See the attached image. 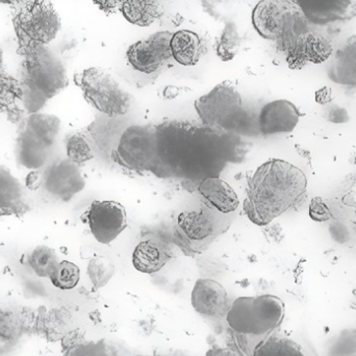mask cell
Listing matches in <instances>:
<instances>
[{
	"instance_id": "obj_22",
	"label": "cell",
	"mask_w": 356,
	"mask_h": 356,
	"mask_svg": "<svg viewBox=\"0 0 356 356\" xmlns=\"http://www.w3.org/2000/svg\"><path fill=\"white\" fill-rule=\"evenodd\" d=\"M288 62L290 67L298 65L303 60H312L313 63H321L330 58V45L325 39L301 35L298 39L293 40L288 43Z\"/></svg>"
},
{
	"instance_id": "obj_14",
	"label": "cell",
	"mask_w": 356,
	"mask_h": 356,
	"mask_svg": "<svg viewBox=\"0 0 356 356\" xmlns=\"http://www.w3.org/2000/svg\"><path fill=\"white\" fill-rule=\"evenodd\" d=\"M191 305L199 315L207 319H226L230 303L227 291L211 278H200L191 293Z\"/></svg>"
},
{
	"instance_id": "obj_3",
	"label": "cell",
	"mask_w": 356,
	"mask_h": 356,
	"mask_svg": "<svg viewBox=\"0 0 356 356\" xmlns=\"http://www.w3.org/2000/svg\"><path fill=\"white\" fill-rule=\"evenodd\" d=\"M286 305L280 297L257 295L234 299L226 321L234 334L261 342L282 325Z\"/></svg>"
},
{
	"instance_id": "obj_6",
	"label": "cell",
	"mask_w": 356,
	"mask_h": 356,
	"mask_svg": "<svg viewBox=\"0 0 356 356\" xmlns=\"http://www.w3.org/2000/svg\"><path fill=\"white\" fill-rule=\"evenodd\" d=\"M14 26L20 44L47 45L62 27L60 15L50 1L21 2L14 16Z\"/></svg>"
},
{
	"instance_id": "obj_10",
	"label": "cell",
	"mask_w": 356,
	"mask_h": 356,
	"mask_svg": "<svg viewBox=\"0 0 356 356\" xmlns=\"http://www.w3.org/2000/svg\"><path fill=\"white\" fill-rule=\"evenodd\" d=\"M201 122L207 127H228L242 111V97L232 81H224L194 104Z\"/></svg>"
},
{
	"instance_id": "obj_1",
	"label": "cell",
	"mask_w": 356,
	"mask_h": 356,
	"mask_svg": "<svg viewBox=\"0 0 356 356\" xmlns=\"http://www.w3.org/2000/svg\"><path fill=\"white\" fill-rule=\"evenodd\" d=\"M307 178L298 167L271 159L249 179L244 211L255 225L266 226L296 207L307 194Z\"/></svg>"
},
{
	"instance_id": "obj_29",
	"label": "cell",
	"mask_w": 356,
	"mask_h": 356,
	"mask_svg": "<svg viewBox=\"0 0 356 356\" xmlns=\"http://www.w3.org/2000/svg\"><path fill=\"white\" fill-rule=\"evenodd\" d=\"M66 154L73 164L83 165L94 159L93 139L83 131H73L67 136Z\"/></svg>"
},
{
	"instance_id": "obj_11",
	"label": "cell",
	"mask_w": 356,
	"mask_h": 356,
	"mask_svg": "<svg viewBox=\"0 0 356 356\" xmlns=\"http://www.w3.org/2000/svg\"><path fill=\"white\" fill-rule=\"evenodd\" d=\"M194 125L169 121L156 125V161L152 172L161 177H177L180 156Z\"/></svg>"
},
{
	"instance_id": "obj_21",
	"label": "cell",
	"mask_w": 356,
	"mask_h": 356,
	"mask_svg": "<svg viewBox=\"0 0 356 356\" xmlns=\"http://www.w3.org/2000/svg\"><path fill=\"white\" fill-rule=\"evenodd\" d=\"M170 259V249L164 243L154 240L143 241L136 246L133 252L134 267L141 273H156Z\"/></svg>"
},
{
	"instance_id": "obj_16",
	"label": "cell",
	"mask_w": 356,
	"mask_h": 356,
	"mask_svg": "<svg viewBox=\"0 0 356 356\" xmlns=\"http://www.w3.org/2000/svg\"><path fill=\"white\" fill-rule=\"evenodd\" d=\"M300 112L293 102L274 100L266 104L259 113V131L266 136L292 133L298 124Z\"/></svg>"
},
{
	"instance_id": "obj_25",
	"label": "cell",
	"mask_w": 356,
	"mask_h": 356,
	"mask_svg": "<svg viewBox=\"0 0 356 356\" xmlns=\"http://www.w3.org/2000/svg\"><path fill=\"white\" fill-rule=\"evenodd\" d=\"M120 10L129 23L146 27L162 16L164 6L160 1L154 0H127L121 2Z\"/></svg>"
},
{
	"instance_id": "obj_39",
	"label": "cell",
	"mask_w": 356,
	"mask_h": 356,
	"mask_svg": "<svg viewBox=\"0 0 356 356\" xmlns=\"http://www.w3.org/2000/svg\"><path fill=\"white\" fill-rule=\"evenodd\" d=\"M205 356H240L236 351L232 350V349L228 348H219V347H216V348L209 349L207 351V355Z\"/></svg>"
},
{
	"instance_id": "obj_5",
	"label": "cell",
	"mask_w": 356,
	"mask_h": 356,
	"mask_svg": "<svg viewBox=\"0 0 356 356\" xmlns=\"http://www.w3.org/2000/svg\"><path fill=\"white\" fill-rule=\"evenodd\" d=\"M76 83L85 99L102 114L122 116L131 108V95L106 69L100 67L86 69L77 75Z\"/></svg>"
},
{
	"instance_id": "obj_4",
	"label": "cell",
	"mask_w": 356,
	"mask_h": 356,
	"mask_svg": "<svg viewBox=\"0 0 356 356\" xmlns=\"http://www.w3.org/2000/svg\"><path fill=\"white\" fill-rule=\"evenodd\" d=\"M225 139L216 131L193 127L184 144L177 177L200 180L218 177L229 160Z\"/></svg>"
},
{
	"instance_id": "obj_23",
	"label": "cell",
	"mask_w": 356,
	"mask_h": 356,
	"mask_svg": "<svg viewBox=\"0 0 356 356\" xmlns=\"http://www.w3.org/2000/svg\"><path fill=\"white\" fill-rule=\"evenodd\" d=\"M22 184L6 167L0 165V217L25 213Z\"/></svg>"
},
{
	"instance_id": "obj_8",
	"label": "cell",
	"mask_w": 356,
	"mask_h": 356,
	"mask_svg": "<svg viewBox=\"0 0 356 356\" xmlns=\"http://www.w3.org/2000/svg\"><path fill=\"white\" fill-rule=\"evenodd\" d=\"M301 13L294 1L263 0L253 8V27L264 39L282 41L294 33Z\"/></svg>"
},
{
	"instance_id": "obj_35",
	"label": "cell",
	"mask_w": 356,
	"mask_h": 356,
	"mask_svg": "<svg viewBox=\"0 0 356 356\" xmlns=\"http://www.w3.org/2000/svg\"><path fill=\"white\" fill-rule=\"evenodd\" d=\"M21 87L18 79L0 70V112L14 110L17 102H21Z\"/></svg>"
},
{
	"instance_id": "obj_37",
	"label": "cell",
	"mask_w": 356,
	"mask_h": 356,
	"mask_svg": "<svg viewBox=\"0 0 356 356\" xmlns=\"http://www.w3.org/2000/svg\"><path fill=\"white\" fill-rule=\"evenodd\" d=\"M309 216L318 222L327 221L332 217L330 209L321 198H315L309 207Z\"/></svg>"
},
{
	"instance_id": "obj_19",
	"label": "cell",
	"mask_w": 356,
	"mask_h": 356,
	"mask_svg": "<svg viewBox=\"0 0 356 356\" xmlns=\"http://www.w3.org/2000/svg\"><path fill=\"white\" fill-rule=\"evenodd\" d=\"M198 191L207 204L219 213H232L240 205L236 191L219 177L203 179L199 184Z\"/></svg>"
},
{
	"instance_id": "obj_40",
	"label": "cell",
	"mask_w": 356,
	"mask_h": 356,
	"mask_svg": "<svg viewBox=\"0 0 356 356\" xmlns=\"http://www.w3.org/2000/svg\"><path fill=\"white\" fill-rule=\"evenodd\" d=\"M2 65H3V52H2L1 46H0V70H2Z\"/></svg>"
},
{
	"instance_id": "obj_32",
	"label": "cell",
	"mask_w": 356,
	"mask_h": 356,
	"mask_svg": "<svg viewBox=\"0 0 356 356\" xmlns=\"http://www.w3.org/2000/svg\"><path fill=\"white\" fill-rule=\"evenodd\" d=\"M242 44V39L238 35V27L234 23H226L219 40H218L217 56L221 58L223 62L232 60L236 58L238 54V50Z\"/></svg>"
},
{
	"instance_id": "obj_7",
	"label": "cell",
	"mask_w": 356,
	"mask_h": 356,
	"mask_svg": "<svg viewBox=\"0 0 356 356\" xmlns=\"http://www.w3.org/2000/svg\"><path fill=\"white\" fill-rule=\"evenodd\" d=\"M221 229L220 218L209 209L184 211L177 218L175 243L184 254H199L219 236Z\"/></svg>"
},
{
	"instance_id": "obj_33",
	"label": "cell",
	"mask_w": 356,
	"mask_h": 356,
	"mask_svg": "<svg viewBox=\"0 0 356 356\" xmlns=\"http://www.w3.org/2000/svg\"><path fill=\"white\" fill-rule=\"evenodd\" d=\"M54 288L62 291L76 288L81 280V269L69 261H62L56 266L49 277Z\"/></svg>"
},
{
	"instance_id": "obj_18",
	"label": "cell",
	"mask_w": 356,
	"mask_h": 356,
	"mask_svg": "<svg viewBox=\"0 0 356 356\" xmlns=\"http://www.w3.org/2000/svg\"><path fill=\"white\" fill-rule=\"evenodd\" d=\"M328 77L337 85L356 89V35L336 52L327 67Z\"/></svg>"
},
{
	"instance_id": "obj_34",
	"label": "cell",
	"mask_w": 356,
	"mask_h": 356,
	"mask_svg": "<svg viewBox=\"0 0 356 356\" xmlns=\"http://www.w3.org/2000/svg\"><path fill=\"white\" fill-rule=\"evenodd\" d=\"M25 330L24 314L12 309H0V339L12 341L19 338Z\"/></svg>"
},
{
	"instance_id": "obj_24",
	"label": "cell",
	"mask_w": 356,
	"mask_h": 356,
	"mask_svg": "<svg viewBox=\"0 0 356 356\" xmlns=\"http://www.w3.org/2000/svg\"><path fill=\"white\" fill-rule=\"evenodd\" d=\"M170 48L173 60L182 66H195L202 54L200 37L188 29H181L173 33Z\"/></svg>"
},
{
	"instance_id": "obj_17",
	"label": "cell",
	"mask_w": 356,
	"mask_h": 356,
	"mask_svg": "<svg viewBox=\"0 0 356 356\" xmlns=\"http://www.w3.org/2000/svg\"><path fill=\"white\" fill-rule=\"evenodd\" d=\"M296 3L305 18L314 24L350 20L356 16V0H307Z\"/></svg>"
},
{
	"instance_id": "obj_36",
	"label": "cell",
	"mask_w": 356,
	"mask_h": 356,
	"mask_svg": "<svg viewBox=\"0 0 356 356\" xmlns=\"http://www.w3.org/2000/svg\"><path fill=\"white\" fill-rule=\"evenodd\" d=\"M65 356H111L104 341L83 342L79 346L66 351Z\"/></svg>"
},
{
	"instance_id": "obj_38",
	"label": "cell",
	"mask_w": 356,
	"mask_h": 356,
	"mask_svg": "<svg viewBox=\"0 0 356 356\" xmlns=\"http://www.w3.org/2000/svg\"><path fill=\"white\" fill-rule=\"evenodd\" d=\"M42 178L40 177L39 172L37 171H33V172L29 173L26 177V184L27 188H31V190H37L40 186H41Z\"/></svg>"
},
{
	"instance_id": "obj_31",
	"label": "cell",
	"mask_w": 356,
	"mask_h": 356,
	"mask_svg": "<svg viewBox=\"0 0 356 356\" xmlns=\"http://www.w3.org/2000/svg\"><path fill=\"white\" fill-rule=\"evenodd\" d=\"M114 261L111 257H94L90 259L87 267V274L89 276L90 282L93 284L95 290L104 288L112 280L115 274Z\"/></svg>"
},
{
	"instance_id": "obj_30",
	"label": "cell",
	"mask_w": 356,
	"mask_h": 356,
	"mask_svg": "<svg viewBox=\"0 0 356 356\" xmlns=\"http://www.w3.org/2000/svg\"><path fill=\"white\" fill-rule=\"evenodd\" d=\"M27 263L35 275L41 278H49L60 263V259L54 248L46 245H39L29 253Z\"/></svg>"
},
{
	"instance_id": "obj_42",
	"label": "cell",
	"mask_w": 356,
	"mask_h": 356,
	"mask_svg": "<svg viewBox=\"0 0 356 356\" xmlns=\"http://www.w3.org/2000/svg\"><path fill=\"white\" fill-rule=\"evenodd\" d=\"M347 356H356V355H347Z\"/></svg>"
},
{
	"instance_id": "obj_26",
	"label": "cell",
	"mask_w": 356,
	"mask_h": 356,
	"mask_svg": "<svg viewBox=\"0 0 356 356\" xmlns=\"http://www.w3.org/2000/svg\"><path fill=\"white\" fill-rule=\"evenodd\" d=\"M21 127L54 148L60 131V120L54 115L35 113L24 119Z\"/></svg>"
},
{
	"instance_id": "obj_20",
	"label": "cell",
	"mask_w": 356,
	"mask_h": 356,
	"mask_svg": "<svg viewBox=\"0 0 356 356\" xmlns=\"http://www.w3.org/2000/svg\"><path fill=\"white\" fill-rule=\"evenodd\" d=\"M52 148L20 127L16 142V156L19 164L26 169L37 170L47 163Z\"/></svg>"
},
{
	"instance_id": "obj_28",
	"label": "cell",
	"mask_w": 356,
	"mask_h": 356,
	"mask_svg": "<svg viewBox=\"0 0 356 356\" xmlns=\"http://www.w3.org/2000/svg\"><path fill=\"white\" fill-rule=\"evenodd\" d=\"M251 356H307L300 345L288 337L271 334L259 342Z\"/></svg>"
},
{
	"instance_id": "obj_9",
	"label": "cell",
	"mask_w": 356,
	"mask_h": 356,
	"mask_svg": "<svg viewBox=\"0 0 356 356\" xmlns=\"http://www.w3.org/2000/svg\"><path fill=\"white\" fill-rule=\"evenodd\" d=\"M156 129L152 125H131L122 134L115 160L134 171H152L156 161Z\"/></svg>"
},
{
	"instance_id": "obj_2",
	"label": "cell",
	"mask_w": 356,
	"mask_h": 356,
	"mask_svg": "<svg viewBox=\"0 0 356 356\" xmlns=\"http://www.w3.org/2000/svg\"><path fill=\"white\" fill-rule=\"evenodd\" d=\"M20 46L23 51L18 79L21 102L29 115L35 114L68 87V75L63 60L47 45Z\"/></svg>"
},
{
	"instance_id": "obj_41",
	"label": "cell",
	"mask_w": 356,
	"mask_h": 356,
	"mask_svg": "<svg viewBox=\"0 0 356 356\" xmlns=\"http://www.w3.org/2000/svg\"><path fill=\"white\" fill-rule=\"evenodd\" d=\"M135 356H163L160 355H135Z\"/></svg>"
},
{
	"instance_id": "obj_27",
	"label": "cell",
	"mask_w": 356,
	"mask_h": 356,
	"mask_svg": "<svg viewBox=\"0 0 356 356\" xmlns=\"http://www.w3.org/2000/svg\"><path fill=\"white\" fill-rule=\"evenodd\" d=\"M72 316L65 309H54L40 312L35 318V328L48 339H63L69 334L67 328L71 323Z\"/></svg>"
},
{
	"instance_id": "obj_12",
	"label": "cell",
	"mask_w": 356,
	"mask_h": 356,
	"mask_svg": "<svg viewBox=\"0 0 356 356\" xmlns=\"http://www.w3.org/2000/svg\"><path fill=\"white\" fill-rule=\"evenodd\" d=\"M85 217L92 236L100 244L114 242L129 226L127 209L117 201H93Z\"/></svg>"
},
{
	"instance_id": "obj_13",
	"label": "cell",
	"mask_w": 356,
	"mask_h": 356,
	"mask_svg": "<svg viewBox=\"0 0 356 356\" xmlns=\"http://www.w3.org/2000/svg\"><path fill=\"white\" fill-rule=\"evenodd\" d=\"M172 35L170 31H159L146 40L131 44L127 51L131 66L146 74L160 71L172 60L170 48Z\"/></svg>"
},
{
	"instance_id": "obj_15",
	"label": "cell",
	"mask_w": 356,
	"mask_h": 356,
	"mask_svg": "<svg viewBox=\"0 0 356 356\" xmlns=\"http://www.w3.org/2000/svg\"><path fill=\"white\" fill-rule=\"evenodd\" d=\"M44 186L48 193L67 201L85 188L86 182L77 165L62 160L52 165L44 175Z\"/></svg>"
}]
</instances>
